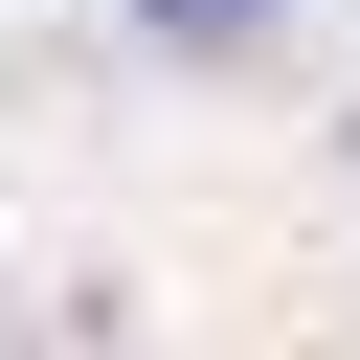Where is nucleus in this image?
Segmentation results:
<instances>
[{"label":"nucleus","mask_w":360,"mask_h":360,"mask_svg":"<svg viewBox=\"0 0 360 360\" xmlns=\"http://www.w3.org/2000/svg\"><path fill=\"white\" fill-rule=\"evenodd\" d=\"M158 22H202V45H225V22H270V0H158Z\"/></svg>","instance_id":"obj_1"}]
</instances>
